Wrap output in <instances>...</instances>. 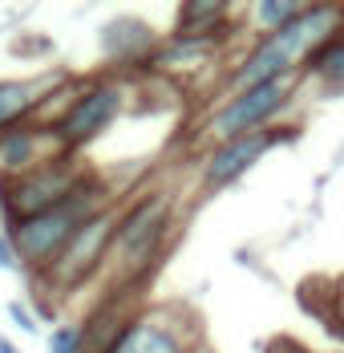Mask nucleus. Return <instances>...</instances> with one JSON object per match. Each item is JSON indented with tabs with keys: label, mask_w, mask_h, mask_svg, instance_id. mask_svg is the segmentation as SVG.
I'll use <instances>...</instances> for the list:
<instances>
[{
	"label": "nucleus",
	"mask_w": 344,
	"mask_h": 353,
	"mask_svg": "<svg viewBox=\"0 0 344 353\" xmlns=\"http://www.w3.org/2000/svg\"><path fill=\"white\" fill-rule=\"evenodd\" d=\"M341 29H344L341 4H308V12L296 25H288L279 33H268V37H259L255 45H247L239 57L231 61L223 90L227 94H239V90L264 85V81L300 77L304 61H308L324 41H332Z\"/></svg>",
	"instance_id": "obj_2"
},
{
	"label": "nucleus",
	"mask_w": 344,
	"mask_h": 353,
	"mask_svg": "<svg viewBox=\"0 0 344 353\" xmlns=\"http://www.w3.org/2000/svg\"><path fill=\"white\" fill-rule=\"evenodd\" d=\"M130 98H134L130 73L81 77L77 90H73V98H69V106L61 110V118L49 126L53 139H57V146H61V154H77V159H81L85 146H94L105 130H114V122L126 118Z\"/></svg>",
	"instance_id": "obj_4"
},
{
	"label": "nucleus",
	"mask_w": 344,
	"mask_h": 353,
	"mask_svg": "<svg viewBox=\"0 0 344 353\" xmlns=\"http://www.w3.org/2000/svg\"><path fill=\"white\" fill-rule=\"evenodd\" d=\"M109 203H118V191L94 171V175L85 179V187L73 191L65 203L33 215V219H25V223L4 228L8 240H12V248H17V256H21V268H29L33 276L45 272V268L61 256V248L77 236V228H81L89 215H98L102 208H109Z\"/></svg>",
	"instance_id": "obj_3"
},
{
	"label": "nucleus",
	"mask_w": 344,
	"mask_h": 353,
	"mask_svg": "<svg viewBox=\"0 0 344 353\" xmlns=\"http://www.w3.org/2000/svg\"><path fill=\"white\" fill-rule=\"evenodd\" d=\"M0 353H17V345H12L8 337H0Z\"/></svg>",
	"instance_id": "obj_22"
},
{
	"label": "nucleus",
	"mask_w": 344,
	"mask_h": 353,
	"mask_svg": "<svg viewBox=\"0 0 344 353\" xmlns=\"http://www.w3.org/2000/svg\"><path fill=\"white\" fill-rule=\"evenodd\" d=\"M264 353H312V350H304V345L292 341V337H275V341H268V350Z\"/></svg>",
	"instance_id": "obj_21"
},
{
	"label": "nucleus",
	"mask_w": 344,
	"mask_h": 353,
	"mask_svg": "<svg viewBox=\"0 0 344 353\" xmlns=\"http://www.w3.org/2000/svg\"><path fill=\"white\" fill-rule=\"evenodd\" d=\"M57 154H61V146H57L49 126L21 122V126H12V130L0 134V179L25 175V171H33L41 163L57 159Z\"/></svg>",
	"instance_id": "obj_12"
},
{
	"label": "nucleus",
	"mask_w": 344,
	"mask_h": 353,
	"mask_svg": "<svg viewBox=\"0 0 344 353\" xmlns=\"http://www.w3.org/2000/svg\"><path fill=\"white\" fill-rule=\"evenodd\" d=\"M8 317H12V325H17L21 333H36V317L29 313V305H21V301H12V305H8Z\"/></svg>",
	"instance_id": "obj_18"
},
{
	"label": "nucleus",
	"mask_w": 344,
	"mask_h": 353,
	"mask_svg": "<svg viewBox=\"0 0 344 353\" xmlns=\"http://www.w3.org/2000/svg\"><path fill=\"white\" fill-rule=\"evenodd\" d=\"M304 12H308V0H259V4H251V29L259 37L279 33V29L296 25Z\"/></svg>",
	"instance_id": "obj_16"
},
{
	"label": "nucleus",
	"mask_w": 344,
	"mask_h": 353,
	"mask_svg": "<svg viewBox=\"0 0 344 353\" xmlns=\"http://www.w3.org/2000/svg\"><path fill=\"white\" fill-rule=\"evenodd\" d=\"M328 325H332V333L344 341V284H336V301H332V321Z\"/></svg>",
	"instance_id": "obj_20"
},
{
	"label": "nucleus",
	"mask_w": 344,
	"mask_h": 353,
	"mask_svg": "<svg viewBox=\"0 0 344 353\" xmlns=\"http://www.w3.org/2000/svg\"><path fill=\"white\" fill-rule=\"evenodd\" d=\"M174 236V195L166 187H142L138 199L122 203L118 232H114V252H109V281L114 296H126L142 288V281L162 264Z\"/></svg>",
	"instance_id": "obj_1"
},
{
	"label": "nucleus",
	"mask_w": 344,
	"mask_h": 353,
	"mask_svg": "<svg viewBox=\"0 0 344 353\" xmlns=\"http://www.w3.org/2000/svg\"><path fill=\"white\" fill-rule=\"evenodd\" d=\"M94 175V167L77 154H57L49 163H41L33 171L17 179H0V215H4V228L12 223H25L33 215L49 212L57 203H65L73 191L85 187V179Z\"/></svg>",
	"instance_id": "obj_6"
},
{
	"label": "nucleus",
	"mask_w": 344,
	"mask_h": 353,
	"mask_svg": "<svg viewBox=\"0 0 344 353\" xmlns=\"http://www.w3.org/2000/svg\"><path fill=\"white\" fill-rule=\"evenodd\" d=\"M300 130L296 126H272V130H255V134H243V139H227V142H211L199 163V179H203L206 191H223L231 183H239L251 167L264 163V154H272L275 146L283 142H296Z\"/></svg>",
	"instance_id": "obj_9"
},
{
	"label": "nucleus",
	"mask_w": 344,
	"mask_h": 353,
	"mask_svg": "<svg viewBox=\"0 0 344 353\" xmlns=\"http://www.w3.org/2000/svg\"><path fill=\"white\" fill-rule=\"evenodd\" d=\"M49 353H81V325H57L53 333H49Z\"/></svg>",
	"instance_id": "obj_17"
},
{
	"label": "nucleus",
	"mask_w": 344,
	"mask_h": 353,
	"mask_svg": "<svg viewBox=\"0 0 344 353\" xmlns=\"http://www.w3.org/2000/svg\"><path fill=\"white\" fill-rule=\"evenodd\" d=\"M118 215H122V203H109L102 208L98 215H89L81 228H77V236L61 248V256L45 268V272H36L33 288H45L49 296H69V292H81L85 284H94L98 276L105 272V264H109V252H114V232H118Z\"/></svg>",
	"instance_id": "obj_5"
},
{
	"label": "nucleus",
	"mask_w": 344,
	"mask_h": 353,
	"mask_svg": "<svg viewBox=\"0 0 344 353\" xmlns=\"http://www.w3.org/2000/svg\"><path fill=\"white\" fill-rule=\"evenodd\" d=\"M300 85H316L320 98H344V29L304 61Z\"/></svg>",
	"instance_id": "obj_15"
},
{
	"label": "nucleus",
	"mask_w": 344,
	"mask_h": 353,
	"mask_svg": "<svg viewBox=\"0 0 344 353\" xmlns=\"http://www.w3.org/2000/svg\"><path fill=\"white\" fill-rule=\"evenodd\" d=\"M98 45H102L109 73H146L154 49H158V33L138 17H114L102 25Z\"/></svg>",
	"instance_id": "obj_10"
},
{
	"label": "nucleus",
	"mask_w": 344,
	"mask_h": 353,
	"mask_svg": "<svg viewBox=\"0 0 344 353\" xmlns=\"http://www.w3.org/2000/svg\"><path fill=\"white\" fill-rule=\"evenodd\" d=\"M235 8L223 0H186L174 8V37H203V41H223L235 33Z\"/></svg>",
	"instance_id": "obj_14"
},
{
	"label": "nucleus",
	"mask_w": 344,
	"mask_h": 353,
	"mask_svg": "<svg viewBox=\"0 0 344 353\" xmlns=\"http://www.w3.org/2000/svg\"><path fill=\"white\" fill-rule=\"evenodd\" d=\"M300 94V77H283V81H264L251 85L239 94H227L219 106L206 114L203 134L211 142H227V139H243L255 130H272L275 122L288 114V106Z\"/></svg>",
	"instance_id": "obj_7"
},
{
	"label": "nucleus",
	"mask_w": 344,
	"mask_h": 353,
	"mask_svg": "<svg viewBox=\"0 0 344 353\" xmlns=\"http://www.w3.org/2000/svg\"><path fill=\"white\" fill-rule=\"evenodd\" d=\"M203 329L186 309H134L105 353H199Z\"/></svg>",
	"instance_id": "obj_8"
},
{
	"label": "nucleus",
	"mask_w": 344,
	"mask_h": 353,
	"mask_svg": "<svg viewBox=\"0 0 344 353\" xmlns=\"http://www.w3.org/2000/svg\"><path fill=\"white\" fill-rule=\"evenodd\" d=\"M199 353H211V350H206V345H203V350H199Z\"/></svg>",
	"instance_id": "obj_23"
},
{
	"label": "nucleus",
	"mask_w": 344,
	"mask_h": 353,
	"mask_svg": "<svg viewBox=\"0 0 344 353\" xmlns=\"http://www.w3.org/2000/svg\"><path fill=\"white\" fill-rule=\"evenodd\" d=\"M73 73L65 70H45V73H33V77H8L0 81V134L21 126V122H33L41 106L65 85Z\"/></svg>",
	"instance_id": "obj_11"
},
{
	"label": "nucleus",
	"mask_w": 344,
	"mask_h": 353,
	"mask_svg": "<svg viewBox=\"0 0 344 353\" xmlns=\"http://www.w3.org/2000/svg\"><path fill=\"white\" fill-rule=\"evenodd\" d=\"M227 45L223 41H203V37H166L158 41L154 57L146 73H162V77H191V73H203L215 65V57L223 53Z\"/></svg>",
	"instance_id": "obj_13"
},
{
	"label": "nucleus",
	"mask_w": 344,
	"mask_h": 353,
	"mask_svg": "<svg viewBox=\"0 0 344 353\" xmlns=\"http://www.w3.org/2000/svg\"><path fill=\"white\" fill-rule=\"evenodd\" d=\"M0 268L4 272H17L21 268V256H17V248L8 240V232H0Z\"/></svg>",
	"instance_id": "obj_19"
}]
</instances>
